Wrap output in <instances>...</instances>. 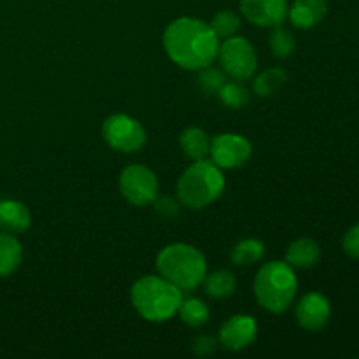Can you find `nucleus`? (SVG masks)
Returning a JSON list of instances; mask_svg holds the SVG:
<instances>
[{
	"instance_id": "1",
	"label": "nucleus",
	"mask_w": 359,
	"mask_h": 359,
	"mask_svg": "<svg viewBox=\"0 0 359 359\" xmlns=\"http://www.w3.org/2000/svg\"><path fill=\"white\" fill-rule=\"evenodd\" d=\"M219 37L205 21L196 18H179L163 34L168 58L186 70H202L212 65L219 51Z\"/></svg>"
},
{
	"instance_id": "2",
	"label": "nucleus",
	"mask_w": 359,
	"mask_h": 359,
	"mask_svg": "<svg viewBox=\"0 0 359 359\" xmlns=\"http://www.w3.org/2000/svg\"><path fill=\"white\" fill-rule=\"evenodd\" d=\"M132 305L140 318L165 323L174 318L182 304V291L161 276H144L132 286Z\"/></svg>"
},
{
	"instance_id": "3",
	"label": "nucleus",
	"mask_w": 359,
	"mask_h": 359,
	"mask_svg": "<svg viewBox=\"0 0 359 359\" xmlns=\"http://www.w3.org/2000/svg\"><path fill=\"white\" fill-rule=\"evenodd\" d=\"M156 269L161 277L181 291L196 290L207 276V262L202 251L189 244H170L160 251Z\"/></svg>"
},
{
	"instance_id": "4",
	"label": "nucleus",
	"mask_w": 359,
	"mask_h": 359,
	"mask_svg": "<svg viewBox=\"0 0 359 359\" xmlns=\"http://www.w3.org/2000/svg\"><path fill=\"white\" fill-rule=\"evenodd\" d=\"M298 291V279L293 266L286 262L265 263L255 279L258 304L272 314H283L293 304Z\"/></svg>"
},
{
	"instance_id": "5",
	"label": "nucleus",
	"mask_w": 359,
	"mask_h": 359,
	"mask_svg": "<svg viewBox=\"0 0 359 359\" xmlns=\"http://www.w3.org/2000/svg\"><path fill=\"white\" fill-rule=\"evenodd\" d=\"M223 168L214 161L196 160L179 177L177 196L182 205L189 209H203L216 202L224 191Z\"/></svg>"
},
{
	"instance_id": "6",
	"label": "nucleus",
	"mask_w": 359,
	"mask_h": 359,
	"mask_svg": "<svg viewBox=\"0 0 359 359\" xmlns=\"http://www.w3.org/2000/svg\"><path fill=\"white\" fill-rule=\"evenodd\" d=\"M217 58H219L223 72L241 83L251 79L258 69V56H256L255 48L248 39L238 37V35L223 39Z\"/></svg>"
},
{
	"instance_id": "7",
	"label": "nucleus",
	"mask_w": 359,
	"mask_h": 359,
	"mask_svg": "<svg viewBox=\"0 0 359 359\" xmlns=\"http://www.w3.org/2000/svg\"><path fill=\"white\" fill-rule=\"evenodd\" d=\"M102 135L112 149L121 153H137L147 139L144 126L128 114L109 116L102 126Z\"/></svg>"
},
{
	"instance_id": "8",
	"label": "nucleus",
	"mask_w": 359,
	"mask_h": 359,
	"mask_svg": "<svg viewBox=\"0 0 359 359\" xmlns=\"http://www.w3.org/2000/svg\"><path fill=\"white\" fill-rule=\"evenodd\" d=\"M119 191L132 205L146 207L158 196V179L144 165H130L119 175Z\"/></svg>"
},
{
	"instance_id": "9",
	"label": "nucleus",
	"mask_w": 359,
	"mask_h": 359,
	"mask_svg": "<svg viewBox=\"0 0 359 359\" xmlns=\"http://www.w3.org/2000/svg\"><path fill=\"white\" fill-rule=\"evenodd\" d=\"M210 158L219 168H238L249 161L252 146L245 137L238 133H223L210 140Z\"/></svg>"
},
{
	"instance_id": "10",
	"label": "nucleus",
	"mask_w": 359,
	"mask_h": 359,
	"mask_svg": "<svg viewBox=\"0 0 359 359\" xmlns=\"http://www.w3.org/2000/svg\"><path fill=\"white\" fill-rule=\"evenodd\" d=\"M241 11L256 27H279L287 18V0H241Z\"/></svg>"
},
{
	"instance_id": "11",
	"label": "nucleus",
	"mask_w": 359,
	"mask_h": 359,
	"mask_svg": "<svg viewBox=\"0 0 359 359\" xmlns=\"http://www.w3.org/2000/svg\"><path fill=\"white\" fill-rule=\"evenodd\" d=\"M256 337H258V325L251 316L245 314L231 316L219 330L221 346L233 353L251 346Z\"/></svg>"
},
{
	"instance_id": "12",
	"label": "nucleus",
	"mask_w": 359,
	"mask_h": 359,
	"mask_svg": "<svg viewBox=\"0 0 359 359\" xmlns=\"http://www.w3.org/2000/svg\"><path fill=\"white\" fill-rule=\"evenodd\" d=\"M332 318L330 300L321 293H307L297 305V321L307 332H321Z\"/></svg>"
},
{
	"instance_id": "13",
	"label": "nucleus",
	"mask_w": 359,
	"mask_h": 359,
	"mask_svg": "<svg viewBox=\"0 0 359 359\" xmlns=\"http://www.w3.org/2000/svg\"><path fill=\"white\" fill-rule=\"evenodd\" d=\"M326 13H328L326 0H294L293 6L287 11V18L294 27L309 30L321 23Z\"/></svg>"
},
{
	"instance_id": "14",
	"label": "nucleus",
	"mask_w": 359,
	"mask_h": 359,
	"mask_svg": "<svg viewBox=\"0 0 359 359\" xmlns=\"http://www.w3.org/2000/svg\"><path fill=\"white\" fill-rule=\"evenodd\" d=\"M28 207L18 200H0V228L9 233H23L30 228Z\"/></svg>"
},
{
	"instance_id": "15",
	"label": "nucleus",
	"mask_w": 359,
	"mask_h": 359,
	"mask_svg": "<svg viewBox=\"0 0 359 359\" xmlns=\"http://www.w3.org/2000/svg\"><path fill=\"white\" fill-rule=\"evenodd\" d=\"M321 258V248L312 238H298L291 242L286 251V263L293 269H311L318 265Z\"/></svg>"
},
{
	"instance_id": "16",
	"label": "nucleus",
	"mask_w": 359,
	"mask_h": 359,
	"mask_svg": "<svg viewBox=\"0 0 359 359\" xmlns=\"http://www.w3.org/2000/svg\"><path fill=\"white\" fill-rule=\"evenodd\" d=\"M23 248L9 231H0V277L11 276L20 266Z\"/></svg>"
},
{
	"instance_id": "17",
	"label": "nucleus",
	"mask_w": 359,
	"mask_h": 359,
	"mask_svg": "<svg viewBox=\"0 0 359 359\" xmlns=\"http://www.w3.org/2000/svg\"><path fill=\"white\" fill-rule=\"evenodd\" d=\"M179 144H181L182 151L191 160H205L209 156L210 151V139L202 128L196 126H189L179 137Z\"/></svg>"
},
{
	"instance_id": "18",
	"label": "nucleus",
	"mask_w": 359,
	"mask_h": 359,
	"mask_svg": "<svg viewBox=\"0 0 359 359\" xmlns=\"http://www.w3.org/2000/svg\"><path fill=\"white\" fill-rule=\"evenodd\" d=\"M202 284L205 293L216 300L231 297L235 293V287H237V280L230 270H216V272L205 276Z\"/></svg>"
},
{
	"instance_id": "19",
	"label": "nucleus",
	"mask_w": 359,
	"mask_h": 359,
	"mask_svg": "<svg viewBox=\"0 0 359 359\" xmlns=\"http://www.w3.org/2000/svg\"><path fill=\"white\" fill-rule=\"evenodd\" d=\"M179 316H181L182 321L186 323L191 328H200V326L205 325L210 318V309L200 298H182V304L179 307Z\"/></svg>"
},
{
	"instance_id": "20",
	"label": "nucleus",
	"mask_w": 359,
	"mask_h": 359,
	"mask_svg": "<svg viewBox=\"0 0 359 359\" xmlns=\"http://www.w3.org/2000/svg\"><path fill=\"white\" fill-rule=\"evenodd\" d=\"M263 255H265V244L262 241L245 238V241H241L231 249V262L238 266H249L259 262Z\"/></svg>"
},
{
	"instance_id": "21",
	"label": "nucleus",
	"mask_w": 359,
	"mask_h": 359,
	"mask_svg": "<svg viewBox=\"0 0 359 359\" xmlns=\"http://www.w3.org/2000/svg\"><path fill=\"white\" fill-rule=\"evenodd\" d=\"M287 76L283 69L279 67H272V69H266L259 74L255 79V93L258 97H270V95L277 93L280 88L286 83Z\"/></svg>"
},
{
	"instance_id": "22",
	"label": "nucleus",
	"mask_w": 359,
	"mask_h": 359,
	"mask_svg": "<svg viewBox=\"0 0 359 359\" xmlns=\"http://www.w3.org/2000/svg\"><path fill=\"white\" fill-rule=\"evenodd\" d=\"M209 25L221 41V39H228L237 34V30L241 28V18L233 11H219Z\"/></svg>"
},
{
	"instance_id": "23",
	"label": "nucleus",
	"mask_w": 359,
	"mask_h": 359,
	"mask_svg": "<svg viewBox=\"0 0 359 359\" xmlns=\"http://www.w3.org/2000/svg\"><path fill=\"white\" fill-rule=\"evenodd\" d=\"M217 95H219L221 102L230 109H242L251 100L249 91L238 81H235V83H224V86L221 88Z\"/></svg>"
},
{
	"instance_id": "24",
	"label": "nucleus",
	"mask_w": 359,
	"mask_h": 359,
	"mask_svg": "<svg viewBox=\"0 0 359 359\" xmlns=\"http://www.w3.org/2000/svg\"><path fill=\"white\" fill-rule=\"evenodd\" d=\"M294 35L291 34L286 28L273 27L272 35H270V49H272L273 56L277 58H287V56L293 55L294 51Z\"/></svg>"
},
{
	"instance_id": "25",
	"label": "nucleus",
	"mask_w": 359,
	"mask_h": 359,
	"mask_svg": "<svg viewBox=\"0 0 359 359\" xmlns=\"http://www.w3.org/2000/svg\"><path fill=\"white\" fill-rule=\"evenodd\" d=\"M226 83V74L219 69H212V67H205L200 74V88L203 93L207 95H217L221 88Z\"/></svg>"
},
{
	"instance_id": "26",
	"label": "nucleus",
	"mask_w": 359,
	"mask_h": 359,
	"mask_svg": "<svg viewBox=\"0 0 359 359\" xmlns=\"http://www.w3.org/2000/svg\"><path fill=\"white\" fill-rule=\"evenodd\" d=\"M153 203L156 212L160 214L161 217H165V219H174L179 214V202L172 198V196H161V198L156 196V200H154Z\"/></svg>"
},
{
	"instance_id": "27",
	"label": "nucleus",
	"mask_w": 359,
	"mask_h": 359,
	"mask_svg": "<svg viewBox=\"0 0 359 359\" xmlns=\"http://www.w3.org/2000/svg\"><path fill=\"white\" fill-rule=\"evenodd\" d=\"M344 251L351 256V258L359 259V223L354 224L344 237Z\"/></svg>"
},
{
	"instance_id": "28",
	"label": "nucleus",
	"mask_w": 359,
	"mask_h": 359,
	"mask_svg": "<svg viewBox=\"0 0 359 359\" xmlns=\"http://www.w3.org/2000/svg\"><path fill=\"white\" fill-rule=\"evenodd\" d=\"M191 351L196 356H210L216 351V342H214L212 337L200 335L191 342Z\"/></svg>"
}]
</instances>
